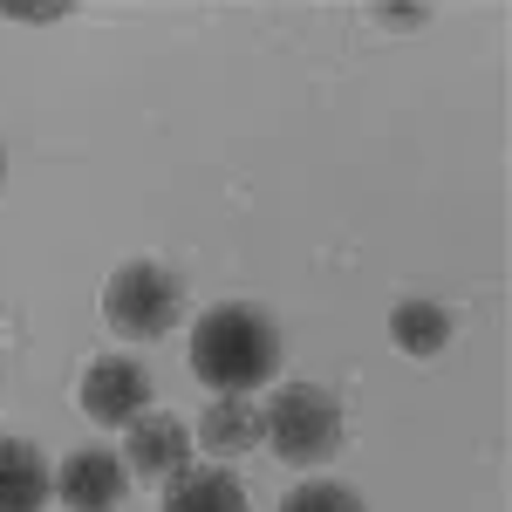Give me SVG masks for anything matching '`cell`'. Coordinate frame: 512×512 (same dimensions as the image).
<instances>
[{
	"label": "cell",
	"instance_id": "10",
	"mask_svg": "<svg viewBox=\"0 0 512 512\" xmlns=\"http://www.w3.org/2000/svg\"><path fill=\"white\" fill-rule=\"evenodd\" d=\"M390 342L403 355H417V362H431V355L451 342V315H444L437 301H396L390 308Z\"/></svg>",
	"mask_w": 512,
	"mask_h": 512
},
{
	"label": "cell",
	"instance_id": "14",
	"mask_svg": "<svg viewBox=\"0 0 512 512\" xmlns=\"http://www.w3.org/2000/svg\"><path fill=\"white\" fill-rule=\"evenodd\" d=\"M0 178H7V158H0Z\"/></svg>",
	"mask_w": 512,
	"mask_h": 512
},
{
	"label": "cell",
	"instance_id": "1",
	"mask_svg": "<svg viewBox=\"0 0 512 512\" xmlns=\"http://www.w3.org/2000/svg\"><path fill=\"white\" fill-rule=\"evenodd\" d=\"M280 369V328L253 301H219L192 321V376L212 396H253Z\"/></svg>",
	"mask_w": 512,
	"mask_h": 512
},
{
	"label": "cell",
	"instance_id": "12",
	"mask_svg": "<svg viewBox=\"0 0 512 512\" xmlns=\"http://www.w3.org/2000/svg\"><path fill=\"white\" fill-rule=\"evenodd\" d=\"M0 21H28V28H41V21H69V0H0Z\"/></svg>",
	"mask_w": 512,
	"mask_h": 512
},
{
	"label": "cell",
	"instance_id": "5",
	"mask_svg": "<svg viewBox=\"0 0 512 512\" xmlns=\"http://www.w3.org/2000/svg\"><path fill=\"white\" fill-rule=\"evenodd\" d=\"M123 472L144 478V485H171L178 472H192V431L171 410H144L123 431Z\"/></svg>",
	"mask_w": 512,
	"mask_h": 512
},
{
	"label": "cell",
	"instance_id": "3",
	"mask_svg": "<svg viewBox=\"0 0 512 512\" xmlns=\"http://www.w3.org/2000/svg\"><path fill=\"white\" fill-rule=\"evenodd\" d=\"M103 321L123 342H164L185 321V280L158 260H130L103 280Z\"/></svg>",
	"mask_w": 512,
	"mask_h": 512
},
{
	"label": "cell",
	"instance_id": "6",
	"mask_svg": "<svg viewBox=\"0 0 512 512\" xmlns=\"http://www.w3.org/2000/svg\"><path fill=\"white\" fill-rule=\"evenodd\" d=\"M123 485H130L123 458H110L103 444H82V451L62 458V472H55V499L69 512H117Z\"/></svg>",
	"mask_w": 512,
	"mask_h": 512
},
{
	"label": "cell",
	"instance_id": "8",
	"mask_svg": "<svg viewBox=\"0 0 512 512\" xmlns=\"http://www.w3.org/2000/svg\"><path fill=\"white\" fill-rule=\"evenodd\" d=\"M164 512H253L246 506V485L219 465H192L164 485Z\"/></svg>",
	"mask_w": 512,
	"mask_h": 512
},
{
	"label": "cell",
	"instance_id": "9",
	"mask_svg": "<svg viewBox=\"0 0 512 512\" xmlns=\"http://www.w3.org/2000/svg\"><path fill=\"white\" fill-rule=\"evenodd\" d=\"M198 444H205L212 458L253 451V444H260V403H246V396H212L205 417H198Z\"/></svg>",
	"mask_w": 512,
	"mask_h": 512
},
{
	"label": "cell",
	"instance_id": "2",
	"mask_svg": "<svg viewBox=\"0 0 512 512\" xmlns=\"http://www.w3.org/2000/svg\"><path fill=\"white\" fill-rule=\"evenodd\" d=\"M260 444H274L287 465H328L342 451V403L321 383H280L260 410Z\"/></svg>",
	"mask_w": 512,
	"mask_h": 512
},
{
	"label": "cell",
	"instance_id": "7",
	"mask_svg": "<svg viewBox=\"0 0 512 512\" xmlns=\"http://www.w3.org/2000/svg\"><path fill=\"white\" fill-rule=\"evenodd\" d=\"M55 499V472L28 437H0V512H41Z\"/></svg>",
	"mask_w": 512,
	"mask_h": 512
},
{
	"label": "cell",
	"instance_id": "4",
	"mask_svg": "<svg viewBox=\"0 0 512 512\" xmlns=\"http://www.w3.org/2000/svg\"><path fill=\"white\" fill-rule=\"evenodd\" d=\"M151 410V369L137 355H96L82 369V417L103 431H130Z\"/></svg>",
	"mask_w": 512,
	"mask_h": 512
},
{
	"label": "cell",
	"instance_id": "13",
	"mask_svg": "<svg viewBox=\"0 0 512 512\" xmlns=\"http://www.w3.org/2000/svg\"><path fill=\"white\" fill-rule=\"evenodd\" d=\"M376 21H390V28H417L424 7H376Z\"/></svg>",
	"mask_w": 512,
	"mask_h": 512
},
{
	"label": "cell",
	"instance_id": "11",
	"mask_svg": "<svg viewBox=\"0 0 512 512\" xmlns=\"http://www.w3.org/2000/svg\"><path fill=\"white\" fill-rule=\"evenodd\" d=\"M280 512H369V506H362V492L342 485V478H308V485H294L280 499Z\"/></svg>",
	"mask_w": 512,
	"mask_h": 512
}]
</instances>
